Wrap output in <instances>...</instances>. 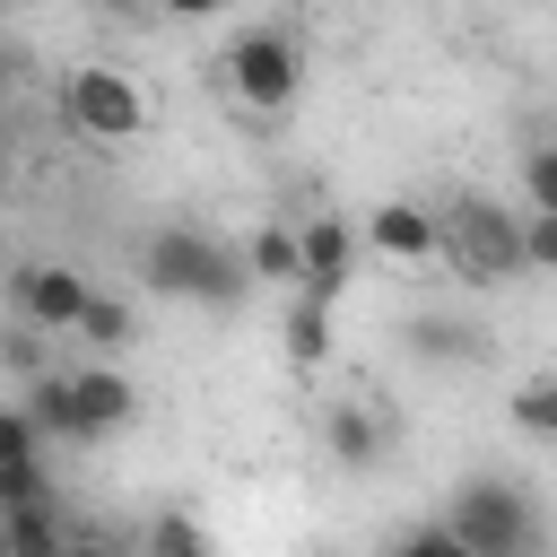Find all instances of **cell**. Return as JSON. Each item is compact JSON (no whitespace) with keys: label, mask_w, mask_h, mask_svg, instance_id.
Instances as JSON below:
<instances>
[{"label":"cell","mask_w":557,"mask_h":557,"mask_svg":"<svg viewBox=\"0 0 557 557\" xmlns=\"http://www.w3.org/2000/svg\"><path fill=\"white\" fill-rule=\"evenodd\" d=\"M444 522H453L479 557H540V505H531L522 479H496V470L461 479L453 505H444Z\"/></svg>","instance_id":"cell-1"},{"label":"cell","mask_w":557,"mask_h":557,"mask_svg":"<svg viewBox=\"0 0 557 557\" xmlns=\"http://www.w3.org/2000/svg\"><path fill=\"white\" fill-rule=\"evenodd\" d=\"M218 78L235 87V104L244 113H287L296 104V87H305V44L287 35V26H244V35H226V52H218Z\"/></svg>","instance_id":"cell-2"},{"label":"cell","mask_w":557,"mask_h":557,"mask_svg":"<svg viewBox=\"0 0 557 557\" xmlns=\"http://www.w3.org/2000/svg\"><path fill=\"white\" fill-rule=\"evenodd\" d=\"M444 261L461 270V278H513V270H531V252H522V218L513 209H496L487 191H461L453 209H444Z\"/></svg>","instance_id":"cell-3"},{"label":"cell","mask_w":557,"mask_h":557,"mask_svg":"<svg viewBox=\"0 0 557 557\" xmlns=\"http://www.w3.org/2000/svg\"><path fill=\"white\" fill-rule=\"evenodd\" d=\"M61 122H70L78 139H131V131L148 122V96H139L122 70L87 61V70H70V78H61Z\"/></svg>","instance_id":"cell-4"},{"label":"cell","mask_w":557,"mask_h":557,"mask_svg":"<svg viewBox=\"0 0 557 557\" xmlns=\"http://www.w3.org/2000/svg\"><path fill=\"white\" fill-rule=\"evenodd\" d=\"M209 261H218V235H209V226H157V235L139 244V287H148V296H183V305H200Z\"/></svg>","instance_id":"cell-5"},{"label":"cell","mask_w":557,"mask_h":557,"mask_svg":"<svg viewBox=\"0 0 557 557\" xmlns=\"http://www.w3.org/2000/svg\"><path fill=\"white\" fill-rule=\"evenodd\" d=\"M139 418V383L122 366H70V444H113Z\"/></svg>","instance_id":"cell-6"},{"label":"cell","mask_w":557,"mask_h":557,"mask_svg":"<svg viewBox=\"0 0 557 557\" xmlns=\"http://www.w3.org/2000/svg\"><path fill=\"white\" fill-rule=\"evenodd\" d=\"M87 305H96V287H87L70 261H26V270H17V313H26V331H61V339H78Z\"/></svg>","instance_id":"cell-7"},{"label":"cell","mask_w":557,"mask_h":557,"mask_svg":"<svg viewBox=\"0 0 557 557\" xmlns=\"http://www.w3.org/2000/svg\"><path fill=\"white\" fill-rule=\"evenodd\" d=\"M366 252H383V261H435V252H444V209L374 200V209H366Z\"/></svg>","instance_id":"cell-8"},{"label":"cell","mask_w":557,"mask_h":557,"mask_svg":"<svg viewBox=\"0 0 557 557\" xmlns=\"http://www.w3.org/2000/svg\"><path fill=\"white\" fill-rule=\"evenodd\" d=\"M357 252H366V226H348V218H313V226H305V296L339 305Z\"/></svg>","instance_id":"cell-9"},{"label":"cell","mask_w":557,"mask_h":557,"mask_svg":"<svg viewBox=\"0 0 557 557\" xmlns=\"http://www.w3.org/2000/svg\"><path fill=\"white\" fill-rule=\"evenodd\" d=\"M9 505H52L44 496V426L26 409H0V513Z\"/></svg>","instance_id":"cell-10"},{"label":"cell","mask_w":557,"mask_h":557,"mask_svg":"<svg viewBox=\"0 0 557 557\" xmlns=\"http://www.w3.org/2000/svg\"><path fill=\"white\" fill-rule=\"evenodd\" d=\"M322 453H331L339 470H374V461H383V418H374L366 400H331V409H322Z\"/></svg>","instance_id":"cell-11"},{"label":"cell","mask_w":557,"mask_h":557,"mask_svg":"<svg viewBox=\"0 0 557 557\" xmlns=\"http://www.w3.org/2000/svg\"><path fill=\"white\" fill-rule=\"evenodd\" d=\"M409 348H418L426 366H479V357H496L487 331L461 322V313H418V322H409Z\"/></svg>","instance_id":"cell-12"},{"label":"cell","mask_w":557,"mask_h":557,"mask_svg":"<svg viewBox=\"0 0 557 557\" xmlns=\"http://www.w3.org/2000/svg\"><path fill=\"white\" fill-rule=\"evenodd\" d=\"M70 522L52 513V505H9L0 513V557H70Z\"/></svg>","instance_id":"cell-13"},{"label":"cell","mask_w":557,"mask_h":557,"mask_svg":"<svg viewBox=\"0 0 557 557\" xmlns=\"http://www.w3.org/2000/svg\"><path fill=\"white\" fill-rule=\"evenodd\" d=\"M252 278H270V287H287V296H305V226H252Z\"/></svg>","instance_id":"cell-14"},{"label":"cell","mask_w":557,"mask_h":557,"mask_svg":"<svg viewBox=\"0 0 557 557\" xmlns=\"http://www.w3.org/2000/svg\"><path fill=\"white\" fill-rule=\"evenodd\" d=\"M278 339H287L296 366H322V357H331V305H322V296H287V305H278Z\"/></svg>","instance_id":"cell-15"},{"label":"cell","mask_w":557,"mask_h":557,"mask_svg":"<svg viewBox=\"0 0 557 557\" xmlns=\"http://www.w3.org/2000/svg\"><path fill=\"white\" fill-rule=\"evenodd\" d=\"M505 418H513L531 444H557V374H531V383L505 400Z\"/></svg>","instance_id":"cell-16"},{"label":"cell","mask_w":557,"mask_h":557,"mask_svg":"<svg viewBox=\"0 0 557 557\" xmlns=\"http://www.w3.org/2000/svg\"><path fill=\"white\" fill-rule=\"evenodd\" d=\"M139 557H218V540H209L191 513H157V522L139 531Z\"/></svg>","instance_id":"cell-17"},{"label":"cell","mask_w":557,"mask_h":557,"mask_svg":"<svg viewBox=\"0 0 557 557\" xmlns=\"http://www.w3.org/2000/svg\"><path fill=\"white\" fill-rule=\"evenodd\" d=\"M522 191H531V218H557V139L522 157Z\"/></svg>","instance_id":"cell-18"},{"label":"cell","mask_w":557,"mask_h":557,"mask_svg":"<svg viewBox=\"0 0 557 557\" xmlns=\"http://www.w3.org/2000/svg\"><path fill=\"white\" fill-rule=\"evenodd\" d=\"M78 339H87V348H122V339H131V305H122V296H96L87 322H78Z\"/></svg>","instance_id":"cell-19"},{"label":"cell","mask_w":557,"mask_h":557,"mask_svg":"<svg viewBox=\"0 0 557 557\" xmlns=\"http://www.w3.org/2000/svg\"><path fill=\"white\" fill-rule=\"evenodd\" d=\"M400 540H409V557H479V548H470L444 513H435V522H418V531H400Z\"/></svg>","instance_id":"cell-20"},{"label":"cell","mask_w":557,"mask_h":557,"mask_svg":"<svg viewBox=\"0 0 557 557\" xmlns=\"http://www.w3.org/2000/svg\"><path fill=\"white\" fill-rule=\"evenodd\" d=\"M522 252L531 270H557V218H522Z\"/></svg>","instance_id":"cell-21"},{"label":"cell","mask_w":557,"mask_h":557,"mask_svg":"<svg viewBox=\"0 0 557 557\" xmlns=\"http://www.w3.org/2000/svg\"><path fill=\"white\" fill-rule=\"evenodd\" d=\"M70 557H131V548H113L104 531H78V540H70Z\"/></svg>","instance_id":"cell-22"},{"label":"cell","mask_w":557,"mask_h":557,"mask_svg":"<svg viewBox=\"0 0 557 557\" xmlns=\"http://www.w3.org/2000/svg\"><path fill=\"white\" fill-rule=\"evenodd\" d=\"M383 557H409V540H392V548H383Z\"/></svg>","instance_id":"cell-23"},{"label":"cell","mask_w":557,"mask_h":557,"mask_svg":"<svg viewBox=\"0 0 557 557\" xmlns=\"http://www.w3.org/2000/svg\"><path fill=\"white\" fill-rule=\"evenodd\" d=\"M305 557H339V548H305Z\"/></svg>","instance_id":"cell-24"}]
</instances>
